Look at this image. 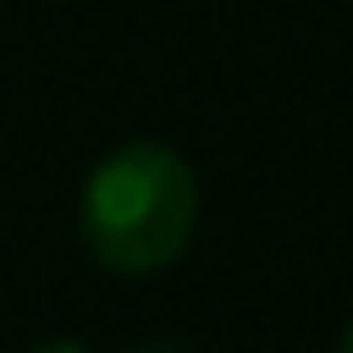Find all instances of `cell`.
I'll return each mask as SVG.
<instances>
[{
    "instance_id": "1",
    "label": "cell",
    "mask_w": 353,
    "mask_h": 353,
    "mask_svg": "<svg viewBox=\"0 0 353 353\" xmlns=\"http://www.w3.org/2000/svg\"><path fill=\"white\" fill-rule=\"evenodd\" d=\"M201 224V183L194 165L165 141H124L77 194V236L88 259L112 277H153L183 259Z\"/></svg>"
},
{
    "instance_id": "2",
    "label": "cell",
    "mask_w": 353,
    "mask_h": 353,
    "mask_svg": "<svg viewBox=\"0 0 353 353\" xmlns=\"http://www.w3.org/2000/svg\"><path fill=\"white\" fill-rule=\"evenodd\" d=\"M341 353H353V324H347V336H341Z\"/></svg>"
}]
</instances>
